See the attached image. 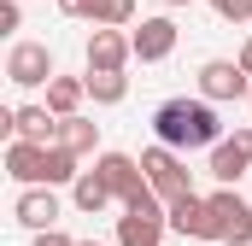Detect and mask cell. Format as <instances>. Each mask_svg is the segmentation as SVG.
Here are the masks:
<instances>
[{
  "label": "cell",
  "mask_w": 252,
  "mask_h": 246,
  "mask_svg": "<svg viewBox=\"0 0 252 246\" xmlns=\"http://www.w3.org/2000/svg\"><path fill=\"white\" fill-rule=\"evenodd\" d=\"M241 64H247V70H252V35H247V41H241Z\"/></svg>",
  "instance_id": "24"
},
{
  "label": "cell",
  "mask_w": 252,
  "mask_h": 246,
  "mask_svg": "<svg viewBox=\"0 0 252 246\" xmlns=\"http://www.w3.org/2000/svg\"><path fill=\"white\" fill-rule=\"evenodd\" d=\"M12 135L53 147V141H59V112H53V106H18V112H12Z\"/></svg>",
  "instance_id": "13"
},
{
  "label": "cell",
  "mask_w": 252,
  "mask_h": 246,
  "mask_svg": "<svg viewBox=\"0 0 252 246\" xmlns=\"http://www.w3.org/2000/svg\"><path fill=\"white\" fill-rule=\"evenodd\" d=\"M170 229L188 235V241H211V199H199V193L170 199Z\"/></svg>",
  "instance_id": "12"
},
{
  "label": "cell",
  "mask_w": 252,
  "mask_h": 246,
  "mask_svg": "<svg viewBox=\"0 0 252 246\" xmlns=\"http://www.w3.org/2000/svg\"><path fill=\"white\" fill-rule=\"evenodd\" d=\"M82 94H88V76H53V82H47V106H53L59 118H76Z\"/></svg>",
  "instance_id": "16"
},
{
  "label": "cell",
  "mask_w": 252,
  "mask_h": 246,
  "mask_svg": "<svg viewBox=\"0 0 252 246\" xmlns=\"http://www.w3.org/2000/svg\"><path fill=\"white\" fill-rule=\"evenodd\" d=\"M129 41H135V59L141 64H158L176 53V24L170 18H141V30H129Z\"/></svg>",
  "instance_id": "9"
},
{
  "label": "cell",
  "mask_w": 252,
  "mask_h": 246,
  "mask_svg": "<svg viewBox=\"0 0 252 246\" xmlns=\"http://www.w3.org/2000/svg\"><path fill=\"white\" fill-rule=\"evenodd\" d=\"M59 147H70L76 158L100 147V123L94 118H59Z\"/></svg>",
  "instance_id": "17"
},
{
  "label": "cell",
  "mask_w": 252,
  "mask_h": 246,
  "mask_svg": "<svg viewBox=\"0 0 252 246\" xmlns=\"http://www.w3.org/2000/svg\"><path fill=\"white\" fill-rule=\"evenodd\" d=\"M6 176H12V182H24V187L47 182V147H41V141H18V135H12V147H6Z\"/></svg>",
  "instance_id": "10"
},
{
  "label": "cell",
  "mask_w": 252,
  "mask_h": 246,
  "mask_svg": "<svg viewBox=\"0 0 252 246\" xmlns=\"http://www.w3.org/2000/svg\"><path fill=\"white\" fill-rule=\"evenodd\" d=\"M70 199H76V211H88V217H100L118 193H112V182L100 176V170H82L76 182H70Z\"/></svg>",
  "instance_id": "14"
},
{
  "label": "cell",
  "mask_w": 252,
  "mask_h": 246,
  "mask_svg": "<svg viewBox=\"0 0 252 246\" xmlns=\"http://www.w3.org/2000/svg\"><path fill=\"white\" fill-rule=\"evenodd\" d=\"M76 246H100V241H76Z\"/></svg>",
  "instance_id": "26"
},
{
  "label": "cell",
  "mask_w": 252,
  "mask_h": 246,
  "mask_svg": "<svg viewBox=\"0 0 252 246\" xmlns=\"http://www.w3.org/2000/svg\"><path fill=\"white\" fill-rule=\"evenodd\" d=\"M35 246H76V241H70L59 223H53V229H35Z\"/></svg>",
  "instance_id": "22"
},
{
  "label": "cell",
  "mask_w": 252,
  "mask_h": 246,
  "mask_svg": "<svg viewBox=\"0 0 252 246\" xmlns=\"http://www.w3.org/2000/svg\"><path fill=\"white\" fill-rule=\"evenodd\" d=\"M211 12H217L223 24H247V18H252V0H211Z\"/></svg>",
  "instance_id": "20"
},
{
  "label": "cell",
  "mask_w": 252,
  "mask_h": 246,
  "mask_svg": "<svg viewBox=\"0 0 252 246\" xmlns=\"http://www.w3.org/2000/svg\"><path fill=\"white\" fill-rule=\"evenodd\" d=\"M59 70H53V47L47 41H18L12 53H6V82H18V88H47Z\"/></svg>",
  "instance_id": "5"
},
{
  "label": "cell",
  "mask_w": 252,
  "mask_h": 246,
  "mask_svg": "<svg viewBox=\"0 0 252 246\" xmlns=\"http://www.w3.org/2000/svg\"><path fill=\"white\" fill-rule=\"evenodd\" d=\"M88 94H94V106H118L129 94V76L124 70H88Z\"/></svg>",
  "instance_id": "18"
},
{
  "label": "cell",
  "mask_w": 252,
  "mask_h": 246,
  "mask_svg": "<svg viewBox=\"0 0 252 246\" xmlns=\"http://www.w3.org/2000/svg\"><path fill=\"white\" fill-rule=\"evenodd\" d=\"M205 170H211V176H217V182H241V176H247L252 170V158L247 153H241V147H235V141H217V147H211V164H205Z\"/></svg>",
  "instance_id": "15"
},
{
  "label": "cell",
  "mask_w": 252,
  "mask_h": 246,
  "mask_svg": "<svg viewBox=\"0 0 252 246\" xmlns=\"http://www.w3.org/2000/svg\"><path fill=\"white\" fill-rule=\"evenodd\" d=\"M164 229H170V211H158V193L124 205L118 217V246H164Z\"/></svg>",
  "instance_id": "4"
},
{
  "label": "cell",
  "mask_w": 252,
  "mask_h": 246,
  "mask_svg": "<svg viewBox=\"0 0 252 246\" xmlns=\"http://www.w3.org/2000/svg\"><path fill=\"white\" fill-rule=\"evenodd\" d=\"M24 24V0H0V30H18Z\"/></svg>",
  "instance_id": "21"
},
{
  "label": "cell",
  "mask_w": 252,
  "mask_h": 246,
  "mask_svg": "<svg viewBox=\"0 0 252 246\" xmlns=\"http://www.w3.org/2000/svg\"><path fill=\"white\" fill-rule=\"evenodd\" d=\"M164 6H188V0H164Z\"/></svg>",
  "instance_id": "25"
},
{
  "label": "cell",
  "mask_w": 252,
  "mask_h": 246,
  "mask_svg": "<svg viewBox=\"0 0 252 246\" xmlns=\"http://www.w3.org/2000/svg\"><path fill=\"white\" fill-rule=\"evenodd\" d=\"M64 18H94V0H59Z\"/></svg>",
  "instance_id": "23"
},
{
  "label": "cell",
  "mask_w": 252,
  "mask_h": 246,
  "mask_svg": "<svg viewBox=\"0 0 252 246\" xmlns=\"http://www.w3.org/2000/svg\"><path fill=\"white\" fill-rule=\"evenodd\" d=\"M153 135L182 153V147H217V141H223V123L211 112V100L199 94V100H164V106L153 112Z\"/></svg>",
  "instance_id": "1"
},
{
  "label": "cell",
  "mask_w": 252,
  "mask_h": 246,
  "mask_svg": "<svg viewBox=\"0 0 252 246\" xmlns=\"http://www.w3.org/2000/svg\"><path fill=\"white\" fill-rule=\"evenodd\" d=\"M247 100H252V94H247Z\"/></svg>",
  "instance_id": "27"
},
{
  "label": "cell",
  "mask_w": 252,
  "mask_h": 246,
  "mask_svg": "<svg viewBox=\"0 0 252 246\" xmlns=\"http://www.w3.org/2000/svg\"><path fill=\"white\" fill-rule=\"evenodd\" d=\"M141 170H147V182H153V193H158L164 205L182 199V193H193V170L176 158V147H164V141L141 153Z\"/></svg>",
  "instance_id": "2"
},
{
  "label": "cell",
  "mask_w": 252,
  "mask_h": 246,
  "mask_svg": "<svg viewBox=\"0 0 252 246\" xmlns=\"http://www.w3.org/2000/svg\"><path fill=\"white\" fill-rule=\"evenodd\" d=\"M199 94L217 106V100H241V94H252V70L241 59H205L199 64Z\"/></svg>",
  "instance_id": "7"
},
{
  "label": "cell",
  "mask_w": 252,
  "mask_h": 246,
  "mask_svg": "<svg viewBox=\"0 0 252 246\" xmlns=\"http://www.w3.org/2000/svg\"><path fill=\"white\" fill-rule=\"evenodd\" d=\"M88 24H112V30H124L135 24V0H94V18Z\"/></svg>",
  "instance_id": "19"
},
{
  "label": "cell",
  "mask_w": 252,
  "mask_h": 246,
  "mask_svg": "<svg viewBox=\"0 0 252 246\" xmlns=\"http://www.w3.org/2000/svg\"><path fill=\"white\" fill-rule=\"evenodd\" d=\"M12 217H18L30 235H35V229H53V223H59V199H53V187H47V182L24 187V193H18V205H12Z\"/></svg>",
  "instance_id": "11"
},
{
  "label": "cell",
  "mask_w": 252,
  "mask_h": 246,
  "mask_svg": "<svg viewBox=\"0 0 252 246\" xmlns=\"http://www.w3.org/2000/svg\"><path fill=\"white\" fill-rule=\"evenodd\" d=\"M129 59H135V41H129L124 30L94 24V35H88V70H124Z\"/></svg>",
  "instance_id": "8"
},
{
  "label": "cell",
  "mask_w": 252,
  "mask_h": 246,
  "mask_svg": "<svg viewBox=\"0 0 252 246\" xmlns=\"http://www.w3.org/2000/svg\"><path fill=\"white\" fill-rule=\"evenodd\" d=\"M94 170L112 182L118 205H135V199H147V193H153L147 170H141V158H129V153H100V158H94Z\"/></svg>",
  "instance_id": "6"
},
{
  "label": "cell",
  "mask_w": 252,
  "mask_h": 246,
  "mask_svg": "<svg viewBox=\"0 0 252 246\" xmlns=\"http://www.w3.org/2000/svg\"><path fill=\"white\" fill-rule=\"evenodd\" d=\"M211 241H223V246H252V205H247L229 182L211 193Z\"/></svg>",
  "instance_id": "3"
}]
</instances>
